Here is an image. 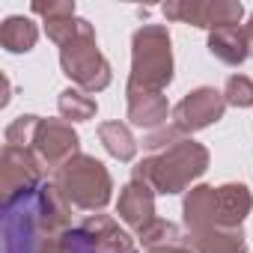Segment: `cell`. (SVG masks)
Returning a JSON list of instances; mask_svg holds the SVG:
<instances>
[{
	"mask_svg": "<svg viewBox=\"0 0 253 253\" xmlns=\"http://www.w3.org/2000/svg\"><path fill=\"white\" fill-rule=\"evenodd\" d=\"M72 206L54 182L3 203V253H63Z\"/></svg>",
	"mask_w": 253,
	"mask_h": 253,
	"instance_id": "6da1fadb",
	"label": "cell"
},
{
	"mask_svg": "<svg viewBox=\"0 0 253 253\" xmlns=\"http://www.w3.org/2000/svg\"><path fill=\"white\" fill-rule=\"evenodd\" d=\"M206 170H209V149L194 137H185L176 146L164 152H152L143 161H137L131 170V179L146 182L155 194L173 197L182 191L188 194Z\"/></svg>",
	"mask_w": 253,
	"mask_h": 253,
	"instance_id": "7a4b0ae2",
	"label": "cell"
},
{
	"mask_svg": "<svg viewBox=\"0 0 253 253\" xmlns=\"http://www.w3.org/2000/svg\"><path fill=\"white\" fill-rule=\"evenodd\" d=\"M54 188L60 191V197L75 209V211H89L98 214L110 197H113V179L110 170L95 158V155H75L72 161H66L60 170L51 173Z\"/></svg>",
	"mask_w": 253,
	"mask_h": 253,
	"instance_id": "3957f363",
	"label": "cell"
},
{
	"mask_svg": "<svg viewBox=\"0 0 253 253\" xmlns=\"http://www.w3.org/2000/svg\"><path fill=\"white\" fill-rule=\"evenodd\" d=\"M173 81V42L164 24H143L131 36V72L125 89L164 92Z\"/></svg>",
	"mask_w": 253,
	"mask_h": 253,
	"instance_id": "277c9868",
	"label": "cell"
},
{
	"mask_svg": "<svg viewBox=\"0 0 253 253\" xmlns=\"http://www.w3.org/2000/svg\"><path fill=\"white\" fill-rule=\"evenodd\" d=\"M60 69L63 75L84 92H101L110 86L113 81V72H110V63L107 57L98 51V39H95V27L84 18L81 21V30L66 42L60 45Z\"/></svg>",
	"mask_w": 253,
	"mask_h": 253,
	"instance_id": "5b68a950",
	"label": "cell"
},
{
	"mask_svg": "<svg viewBox=\"0 0 253 253\" xmlns=\"http://www.w3.org/2000/svg\"><path fill=\"white\" fill-rule=\"evenodd\" d=\"M63 253H137V244L110 214H89L66 232Z\"/></svg>",
	"mask_w": 253,
	"mask_h": 253,
	"instance_id": "8992f818",
	"label": "cell"
},
{
	"mask_svg": "<svg viewBox=\"0 0 253 253\" xmlns=\"http://www.w3.org/2000/svg\"><path fill=\"white\" fill-rule=\"evenodd\" d=\"M164 18L191 24L200 30H217V27H238L244 18V6L238 0H173L161 6Z\"/></svg>",
	"mask_w": 253,
	"mask_h": 253,
	"instance_id": "52a82bcc",
	"label": "cell"
},
{
	"mask_svg": "<svg viewBox=\"0 0 253 253\" xmlns=\"http://www.w3.org/2000/svg\"><path fill=\"white\" fill-rule=\"evenodd\" d=\"M45 167L36 158L33 149H21V146H3L0 152V191H3V203L36 191L45 182Z\"/></svg>",
	"mask_w": 253,
	"mask_h": 253,
	"instance_id": "ba28073f",
	"label": "cell"
},
{
	"mask_svg": "<svg viewBox=\"0 0 253 253\" xmlns=\"http://www.w3.org/2000/svg\"><path fill=\"white\" fill-rule=\"evenodd\" d=\"M226 113V98L214 86H197L182 95V101L173 107V125L188 137L194 131H203L209 125L220 122Z\"/></svg>",
	"mask_w": 253,
	"mask_h": 253,
	"instance_id": "9c48e42d",
	"label": "cell"
},
{
	"mask_svg": "<svg viewBox=\"0 0 253 253\" xmlns=\"http://www.w3.org/2000/svg\"><path fill=\"white\" fill-rule=\"evenodd\" d=\"M30 149L36 152V158L42 161L45 170H60L66 161H72L75 155H81V137L72 128V122L66 119H42L36 137L30 143Z\"/></svg>",
	"mask_w": 253,
	"mask_h": 253,
	"instance_id": "30bf717a",
	"label": "cell"
},
{
	"mask_svg": "<svg viewBox=\"0 0 253 253\" xmlns=\"http://www.w3.org/2000/svg\"><path fill=\"white\" fill-rule=\"evenodd\" d=\"M116 214L119 220L140 232L143 226H149L155 220V191L140 182V179H131V182H125L119 188V200H116Z\"/></svg>",
	"mask_w": 253,
	"mask_h": 253,
	"instance_id": "8fae6325",
	"label": "cell"
},
{
	"mask_svg": "<svg viewBox=\"0 0 253 253\" xmlns=\"http://www.w3.org/2000/svg\"><path fill=\"white\" fill-rule=\"evenodd\" d=\"M125 104H128V122L143 131H158L173 119V107L164 92L149 89H125Z\"/></svg>",
	"mask_w": 253,
	"mask_h": 253,
	"instance_id": "7c38bea8",
	"label": "cell"
},
{
	"mask_svg": "<svg viewBox=\"0 0 253 253\" xmlns=\"http://www.w3.org/2000/svg\"><path fill=\"white\" fill-rule=\"evenodd\" d=\"M194 253H247V235L241 226H206L185 235Z\"/></svg>",
	"mask_w": 253,
	"mask_h": 253,
	"instance_id": "4fadbf2b",
	"label": "cell"
},
{
	"mask_svg": "<svg viewBox=\"0 0 253 253\" xmlns=\"http://www.w3.org/2000/svg\"><path fill=\"white\" fill-rule=\"evenodd\" d=\"M182 220H185V232L206 229V226H223L220 217H217L214 185H194L185 194V200H182Z\"/></svg>",
	"mask_w": 253,
	"mask_h": 253,
	"instance_id": "5bb4252c",
	"label": "cell"
},
{
	"mask_svg": "<svg viewBox=\"0 0 253 253\" xmlns=\"http://www.w3.org/2000/svg\"><path fill=\"white\" fill-rule=\"evenodd\" d=\"M217 197V217L223 226H241L253 209V194L244 182H226L214 188Z\"/></svg>",
	"mask_w": 253,
	"mask_h": 253,
	"instance_id": "9a60e30c",
	"label": "cell"
},
{
	"mask_svg": "<svg viewBox=\"0 0 253 253\" xmlns=\"http://www.w3.org/2000/svg\"><path fill=\"white\" fill-rule=\"evenodd\" d=\"M209 54L217 57L226 66H241L250 57L244 27L238 24V27H217V30H211L209 33Z\"/></svg>",
	"mask_w": 253,
	"mask_h": 253,
	"instance_id": "2e32d148",
	"label": "cell"
},
{
	"mask_svg": "<svg viewBox=\"0 0 253 253\" xmlns=\"http://www.w3.org/2000/svg\"><path fill=\"white\" fill-rule=\"evenodd\" d=\"M39 42V27L24 15H9L0 24V45L9 54H27Z\"/></svg>",
	"mask_w": 253,
	"mask_h": 253,
	"instance_id": "e0dca14e",
	"label": "cell"
},
{
	"mask_svg": "<svg viewBox=\"0 0 253 253\" xmlns=\"http://www.w3.org/2000/svg\"><path fill=\"white\" fill-rule=\"evenodd\" d=\"M98 140L107 149V155L116 158V161H134V155H137V140H134L131 128L119 119H110V122L98 125Z\"/></svg>",
	"mask_w": 253,
	"mask_h": 253,
	"instance_id": "ac0fdd59",
	"label": "cell"
},
{
	"mask_svg": "<svg viewBox=\"0 0 253 253\" xmlns=\"http://www.w3.org/2000/svg\"><path fill=\"white\" fill-rule=\"evenodd\" d=\"M57 107H60V116L66 122H89L95 113H98V104L89 92L78 89V86H69L60 92L57 98Z\"/></svg>",
	"mask_w": 253,
	"mask_h": 253,
	"instance_id": "d6986e66",
	"label": "cell"
},
{
	"mask_svg": "<svg viewBox=\"0 0 253 253\" xmlns=\"http://www.w3.org/2000/svg\"><path fill=\"white\" fill-rule=\"evenodd\" d=\"M137 241H140L143 250L149 253V250H161V247H170V244H182L185 238H182V229H179L176 223H170V220H164V217H155L149 226H143V229L137 232Z\"/></svg>",
	"mask_w": 253,
	"mask_h": 253,
	"instance_id": "ffe728a7",
	"label": "cell"
},
{
	"mask_svg": "<svg viewBox=\"0 0 253 253\" xmlns=\"http://www.w3.org/2000/svg\"><path fill=\"white\" fill-rule=\"evenodd\" d=\"M39 122H42V116H36V113H21V116H15V119L6 125V131H3L6 146L30 149V143H33V137H36V128H39Z\"/></svg>",
	"mask_w": 253,
	"mask_h": 253,
	"instance_id": "44dd1931",
	"label": "cell"
},
{
	"mask_svg": "<svg viewBox=\"0 0 253 253\" xmlns=\"http://www.w3.org/2000/svg\"><path fill=\"white\" fill-rule=\"evenodd\" d=\"M226 107H253V81L247 75H229L223 84Z\"/></svg>",
	"mask_w": 253,
	"mask_h": 253,
	"instance_id": "7402d4cb",
	"label": "cell"
},
{
	"mask_svg": "<svg viewBox=\"0 0 253 253\" xmlns=\"http://www.w3.org/2000/svg\"><path fill=\"white\" fill-rule=\"evenodd\" d=\"M179 140H185V134L176 128L173 122H170V125H164V128H158V131H149V134L143 137V149H149V152H164V149L176 146Z\"/></svg>",
	"mask_w": 253,
	"mask_h": 253,
	"instance_id": "603a6c76",
	"label": "cell"
},
{
	"mask_svg": "<svg viewBox=\"0 0 253 253\" xmlns=\"http://www.w3.org/2000/svg\"><path fill=\"white\" fill-rule=\"evenodd\" d=\"M75 0H48V3H42V0H36V3H30V12L33 15H42L45 21L48 18H69L75 15Z\"/></svg>",
	"mask_w": 253,
	"mask_h": 253,
	"instance_id": "cb8c5ba5",
	"label": "cell"
},
{
	"mask_svg": "<svg viewBox=\"0 0 253 253\" xmlns=\"http://www.w3.org/2000/svg\"><path fill=\"white\" fill-rule=\"evenodd\" d=\"M149 253H194L185 241L182 244H170V247H161V250H149Z\"/></svg>",
	"mask_w": 253,
	"mask_h": 253,
	"instance_id": "d4e9b609",
	"label": "cell"
},
{
	"mask_svg": "<svg viewBox=\"0 0 253 253\" xmlns=\"http://www.w3.org/2000/svg\"><path fill=\"white\" fill-rule=\"evenodd\" d=\"M244 36H247V48H250V57H253V15L244 24Z\"/></svg>",
	"mask_w": 253,
	"mask_h": 253,
	"instance_id": "484cf974",
	"label": "cell"
}]
</instances>
